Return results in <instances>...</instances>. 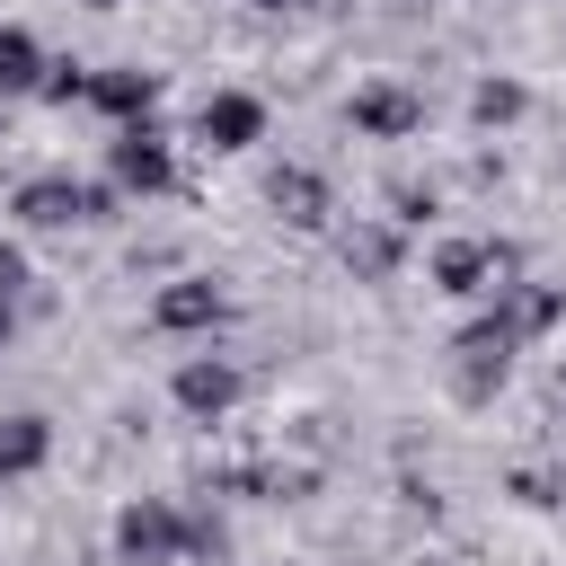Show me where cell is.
Masks as SVG:
<instances>
[{"instance_id": "1", "label": "cell", "mask_w": 566, "mask_h": 566, "mask_svg": "<svg viewBox=\"0 0 566 566\" xmlns=\"http://www.w3.org/2000/svg\"><path fill=\"white\" fill-rule=\"evenodd\" d=\"M186 548H212V531H203L195 513H177L168 495H133V504L115 513V557H124V566H168V557H186Z\"/></svg>"}, {"instance_id": "2", "label": "cell", "mask_w": 566, "mask_h": 566, "mask_svg": "<svg viewBox=\"0 0 566 566\" xmlns=\"http://www.w3.org/2000/svg\"><path fill=\"white\" fill-rule=\"evenodd\" d=\"M9 212H18L27 230H71V221H106V212H115V186H80L71 168H44V177H27V186L9 195Z\"/></svg>"}, {"instance_id": "3", "label": "cell", "mask_w": 566, "mask_h": 566, "mask_svg": "<svg viewBox=\"0 0 566 566\" xmlns=\"http://www.w3.org/2000/svg\"><path fill=\"white\" fill-rule=\"evenodd\" d=\"M106 186H115V195H168V186H177L168 133H159V124H115V142H106Z\"/></svg>"}, {"instance_id": "4", "label": "cell", "mask_w": 566, "mask_h": 566, "mask_svg": "<svg viewBox=\"0 0 566 566\" xmlns=\"http://www.w3.org/2000/svg\"><path fill=\"white\" fill-rule=\"evenodd\" d=\"M504 274H522V248H504V239H442V248H433V283H442L451 301L504 292Z\"/></svg>"}, {"instance_id": "5", "label": "cell", "mask_w": 566, "mask_h": 566, "mask_svg": "<svg viewBox=\"0 0 566 566\" xmlns=\"http://www.w3.org/2000/svg\"><path fill=\"white\" fill-rule=\"evenodd\" d=\"M230 318V292L212 283V274H177V283H159V301H150V327L159 336H212Z\"/></svg>"}, {"instance_id": "6", "label": "cell", "mask_w": 566, "mask_h": 566, "mask_svg": "<svg viewBox=\"0 0 566 566\" xmlns=\"http://www.w3.org/2000/svg\"><path fill=\"white\" fill-rule=\"evenodd\" d=\"M513 327L504 318H469L460 336H451V363H460V398H495L504 389V363H513Z\"/></svg>"}, {"instance_id": "7", "label": "cell", "mask_w": 566, "mask_h": 566, "mask_svg": "<svg viewBox=\"0 0 566 566\" xmlns=\"http://www.w3.org/2000/svg\"><path fill=\"white\" fill-rule=\"evenodd\" d=\"M195 142L203 150H256L265 142V97L256 88H212L195 106Z\"/></svg>"}, {"instance_id": "8", "label": "cell", "mask_w": 566, "mask_h": 566, "mask_svg": "<svg viewBox=\"0 0 566 566\" xmlns=\"http://www.w3.org/2000/svg\"><path fill=\"white\" fill-rule=\"evenodd\" d=\"M168 398H177L195 424H212V416L239 407V363H230V354H186L177 380H168Z\"/></svg>"}, {"instance_id": "9", "label": "cell", "mask_w": 566, "mask_h": 566, "mask_svg": "<svg viewBox=\"0 0 566 566\" xmlns=\"http://www.w3.org/2000/svg\"><path fill=\"white\" fill-rule=\"evenodd\" d=\"M88 106H106L115 124H150V106H159V71H142V62H115V71H88V88H80Z\"/></svg>"}, {"instance_id": "10", "label": "cell", "mask_w": 566, "mask_h": 566, "mask_svg": "<svg viewBox=\"0 0 566 566\" xmlns=\"http://www.w3.org/2000/svg\"><path fill=\"white\" fill-rule=\"evenodd\" d=\"M354 133H371V142H398V133H416L424 124V97L416 88H398V80H371V88H354Z\"/></svg>"}, {"instance_id": "11", "label": "cell", "mask_w": 566, "mask_h": 566, "mask_svg": "<svg viewBox=\"0 0 566 566\" xmlns=\"http://www.w3.org/2000/svg\"><path fill=\"white\" fill-rule=\"evenodd\" d=\"M265 203H274L292 230H318V221H327V177L292 159V168H274V177H265Z\"/></svg>"}, {"instance_id": "12", "label": "cell", "mask_w": 566, "mask_h": 566, "mask_svg": "<svg viewBox=\"0 0 566 566\" xmlns=\"http://www.w3.org/2000/svg\"><path fill=\"white\" fill-rule=\"evenodd\" d=\"M44 460H53V424H44L35 407L0 416V478H35Z\"/></svg>"}, {"instance_id": "13", "label": "cell", "mask_w": 566, "mask_h": 566, "mask_svg": "<svg viewBox=\"0 0 566 566\" xmlns=\"http://www.w3.org/2000/svg\"><path fill=\"white\" fill-rule=\"evenodd\" d=\"M513 336H539V327H557L566 318V292L557 283H504V310H495Z\"/></svg>"}, {"instance_id": "14", "label": "cell", "mask_w": 566, "mask_h": 566, "mask_svg": "<svg viewBox=\"0 0 566 566\" xmlns=\"http://www.w3.org/2000/svg\"><path fill=\"white\" fill-rule=\"evenodd\" d=\"M44 88V44L27 27H0V97H35Z\"/></svg>"}, {"instance_id": "15", "label": "cell", "mask_w": 566, "mask_h": 566, "mask_svg": "<svg viewBox=\"0 0 566 566\" xmlns=\"http://www.w3.org/2000/svg\"><path fill=\"white\" fill-rule=\"evenodd\" d=\"M469 106H478V124H513L531 97H522V80H478V97H469Z\"/></svg>"}, {"instance_id": "16", "label": "cell", "mask_w": 566, "mask_h": 566, "mask_svg": "<svg viewBox=\"0 0 566 566\" xmlns=\"http://www.w3.org/2000/svg\"><path fill=\"white\" fill-rule=\"evenodd\" d=\"M345 265H363V274H389V265H398V239H389V230H354V239H345Z\"/></svg>"}, {"instance_id": "17", "label": "cell", "mask_w": 566, "mask_h": 566, "mask_svg": "<svg viewBox=\"0 0 566 566\" xmlns=\"http://www.w3.org/2000/svg\"><path fill=\"white\" fill-rule=\"evenodd\" d=\"M18 283H27V256H18V248H0V292L18 301Z\"/></svg>"}, {"instance_id": "18", "label": "cell", "mask_w": 566, "mask_h": 566, "mask_svg": "<svg viewBox=\"0 0 566 566\" xmlns=\"http://www.w3.org/2000/svg\"><path fill=\"white\" fill-rule=\"evenodd\" d=\"M9 327H18V310H9V292H0V345H9Z\"/></svg>"}, {"instance_id": "19", "label": "cell", "mask_w": 566, "mask_h": 566, "mask_svg": "<svg viewBox=\"0 0 566 566\" xmlns=\"http://www.w3.org/2000/svg\"><path fill=\"white\" fill-rule=\"evenodd\" d=\"M256 9H301V0H256Z\"/></svg>"}, {"instance_id": "20", "label": "cell", "mask_w": 566, "mask_h": 566, "mask_svg": "<svg viewBox=\"0 0 566 566\" xmlns=\"http://www.w3.org/2000/svg\"><path fill=\"white\" fill-rule=\"evenodd\" d=\"M80 9H115V0H80Z\"/></svg>"}]
</instances>
